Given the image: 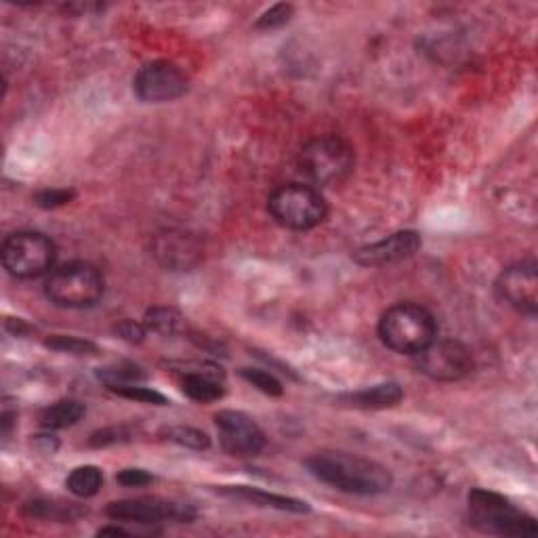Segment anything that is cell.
<instances>
[{
    "instance_id": "6da1fadb",
    "label": "cell",
    "mask_w": 538,
    "mask_h": 538,
    "mask_svg": "<svg viewBox=\"0 0 538 538\" xmlns=\"http://www.w3.org/2000/svg\"><path fill=\"white\" fill-rule=\"evenodd\" d=\"M305 467L316 480L345 494L377 496L393 486V475L385 465L354 452L320 450L309 454Z\"/></svg>"
},
{
    "instance_id": "7a4b0ae2",
    "label": "cell",
    "mask_w": 538,
    "mask_h": 538,
    "mask_svg": "<svg viewBox=\"0 0 538 538\" xmlns=\"http://www.w3.org/2000/svg\"><path fill=\"white\" fill-rule=\"evenodd\" d=\"M379 339L400 356H419L438 339V322L423 305L398 303L381 316Z\"/></svg>"
},
{
    "instance_id": "3957f363",
    "label": "cell",
    "mask_w": 538,
    "mask_h": 538,
    "mask_svg": "<svg viewBox=\"0 0 538 538\" xmlns=\"http://www.w3.org/2000/svg\"><path fill=\"white\" fill-rule=\"evenodd\" d=\"M469 524L484 534L526 538L536 536L538 526L532 515L515 507L503 494L473 488L467 496Z\"/></svg>"
},
{
    "instance_id": "277c9868",
    "label": "cell",
    "mask_w": 538,
    "mask_h": 538,
    "mask_svg": "<svg viewBox=\"0 0 538 538\" xmlns=\"http://www.w3.org/2000/svg\"><path fill=\"white\" fill-rule=\"evenodd\" d=\"M299 171L314 188H335L356 169V152L343 137L322 135L307 141L299 152Z\"/></svg>"
},
{
    "instance_id": "5b68a950",
    "label": "cell",
    "mask_w": 538,
    "mask_h": 538,
    "mask_svg": "<svg viewBox=\"0 0 538 538\" xmlns=\"http://www.w3.org/2000/svg\"><path fill=\"white\" fill-rule=\"evenodd\" d=\"M106 293V278L101 269L87 261H72L49 274L45 297L64 309H89Z\"/></svg>"
},
{
    "instance_id": "8992f818",
    "label": "cell",
    "mask_w": 538,
    "mask_h": 538,
    "mask_svg": "<svg viewBox=\"0 0 538 538\" xmlns=\"http://www.w3.org/2000/svg\"><path fill=\"white\" fill-rule=\"evenodd\" d=\"M267 211L286 230L309 232L326 221L328 202L314 185L286 183L269 196Z\"/></svg>"
},
{
    "instance_id": "52a82bcc",
    "label": "cell",
    "mask_w": 538,
    "mask_h": 538,
    "mask_svg": "<svg viewBox=\"0 0 538 538\" xmlns=\"http://www.w3.org/2000/svg\"><path fill=\"white\" fill-rule=\"evenodd\" d=\"M0 259L13 278L34 280L51 272L57 259V246L40 232H17L3 242Z\"/></svg>"
},
{
    "instance_id": "ba28073f",
    "label": "cell",
    "mask_w": 538,
    "mask_h": 538,
    "mask_svg": "<svg viewBox=\"0 0 538 538\" xmlns=\"http://www.w3.org/2000/svg\"><path fill=\"white\" fill-rule=\"evenodd\" d=\"M106 515L114 522L154 526L160 522L192 524L198 511L188 503L160 499V496H137V499L112 501L106 507Z\"/></svg>"
},
{
    "instance_id": "9c48e42d",
    "label": "cell",
    "mask_w": 538,
    "mask_h": 538,
    "mask_svg": "<svg viewBox=\"0 0 538 538\" xmlns=\"http://www.w3.org/2000/svg\"><path fill=\"white\" fill-rule=\"evenodd\" d=\"M417 368L433 381L457 383L473 372V356L461 341L436 339L417 356Z\"/></svg>"
},
{
    "instance_id": "30bf717a",
    "label": "cell",
    "mask_w": 538,
    "mask_h": 538,
    "mask_svg": "<svg viewBox=\"0 0 538 538\" xmlns=\"http://www.w3.org/2000/svg\"><path fill=\"white\" fill-rule=\"evenodd\" d=\"M150 253L169 272H192L204 261V244L190 230L167 227L152 236Z\"/></svg>"
},
{
    "instance_id": "8fae6325",
    "label": "cell",
    "mask_w": 538,
    "mask_h": 538,
    "mask_svg": "<svg viewBox=\"0 0 538 538\" xmlns=\"http://www.w3.org/2000/svg\"><path fill=\"white\" fill-rule=\"evenodd\" d=\"M190 80L185 72L169 59H156L143 66L135 80L133 91L143 103H169L188 93Z\"/></svg>"
},
{
    "instance_id": "7c38bea8",
    "label": "cell",
    "mask_w": 538,
    "mask_h": 538,
    "mask_svg": "<svg viewBox=\"0 0 538 538\" xmlns=\"http://www.w3.org/2000/svg\"><path fill=\"white\" fill-rule=\"evenodd\" d=\"M496 297L517 314L534 318L538 312V265L536 261H517L505 267L494 282Z\"/></svg>"
},
{
    "instance_id": "4fadbf2b",
    "label": "cell",
    "mask_w": 538,
    "mask_h": 538,
    "mask_svg": "<svg viewBox=\"0 0 538 538\" xmlns=\"http://www.w3.org/2000/svg\"><path fill=\"white\" fill-rule=\"evenodd\" d=\"M221 448L238 459H251L265 448V433L242 410H219L215 415Z\"/></svg>"
},
{
    "instance_id": "5bb4252c",
    "label": "cell",
    "mask_w": 538,
    "mask_h": 538,
    "mask_svg": "<svg viewBox=\"0 0 538 538\" xmlns=\"http://www.w3.org/2000/svg\"><path fill=\"white\" fill-rule=\"evenodd\" d=\"M421 244L423 240L419 232L402 230L379 242L360 246L358 251H354V255H351V259L362 267H385L415 257L421 251Z\"/></svg>"
},
{
    "instance_id": "9a60e30c",
    "label": "cell",
    "mask_w": 538,
    "mask_h": 538,
    "mask_svg": "<svg viewBox=\"0 0 538 538\" xmlns=\"http://www.w3.org/2000/svg\"><path fill=\"white\" fill-rule=\"evenodd\" d=\"M181 391L198 404H211L223 398V370L215 364H204L200 370H190L181 375Z\"/></svg>"
},
{
    "instance_id": "2e32d148",
    "label": "cell",
    "mask_w": 538,
    "mask_h": 538,
    "mask_svg": "<svg viewBox=\"0 0 538 538\" xmlns=\"http://www.w3.org/2000/svg\"><path fill=\"white\" fill-rule=\"evenodd\" d=\"M219 494L230 496V499L236 501H246L255 507H265V509H276L284 513H309L312 507H309L301 499H293V496H284V494H274V492H265L261 488L253 486H219Z\"/></svg>"
},
{
    "instance_id": "e0dca14e",
    "label": "cell",
    "mask_w": 538,
    "mask_h": 538,
    "mask_svg": "<svg viewBox=\"0 0 538 538\" xmlns=\"http://www.w3.org/2000/svg\"><path fill=\"white\" fill-rule=\"evenodd\" d=\"M339 400L345 406L358 408V410H387V408H396L404 400V389L400 383L387 381L381 385H372L358 391L343 393Z\"/></svg>"
},
{
    "instance_id": "ac0fdd59",
    "label": "cell",
    "mask_w": 538,
    "mask_h": 538,
    "mask_svg": "<svg viewBox=\"0 0 538 538\" xmlns=\"http://www.w3.org/2000/svg\"><path fill=\"white\" fill-rule=\"evenodd\" d=\"M24 515L32 520H45L57 524H74L82 515H87V509L78 503H66L57 499H34L24 505Z\"/></svg>"
},
{
    "instance_id": "d6986e66",
    "label": "cell",
    "mask_w": 538,
    "mask_h": 538,
    "mask_svg": "<svg viewBox=\"0 0 538 538\" xmlns=\"http://www.w3.org/2000/svg\"><path fill=\"white\" fill-rule=\"evenodd\" d=\"M87 415V408L78 400H57L49 404L47 408L40 410L38 423L47 431H59V429H68L74 427L76 423L82 421V417Z\"/></svg>"
},
{
    "instance_id": "ffe728a7",
    "label": "cell",
    "mask_w": 538,
    "mask_h": 538,
    "mask_svg": "<svg viewBox=\"0 0 538 538\" xmlns=\"http://www.w3.org/2000/svg\"><path fill=\"white\" fill-rule=\"evenodd\" d=\"M141 322H143V326L148 328V333H154L160 337H175L181 333L183 326H185V320L177 312V309L164 307V305L150 307Z\"/></svg>"
},
{
    "instance_id": "44dd1931",
    "label": "cell",
    "mask_w": 538,
    "mask_h": 538,
    "mask_svg": "<svg viewBox=\"0 0 538 538\" xmlns=\"http://www.w3.org/2000/svg\"><path fill=\"white\" fill-rule=\"evenodd\" d=\"M66 488L76 499H93L103 488V471L95 465L76 467L66 478Z\"/></svg>"
},
{
    "instance_id": "7402d4cb",
    "label": "cell",
    "mask_w": 538,
    "mask_h": 538,
    "mask_svg": "<svg viewBox=\"0 0 538 538\" xmlns=\"http://www.w3.org/2000/svg\"><path fill=\"white\" fill-rule=\"evenodd\" d=\"M146 377L148 375L143 372V368L139 364H133V362H116V364L103 366L97 370V379L106 387L141 383V381H146Z\"/></svg>"
},
{
    "instance_id": "603a6c76",
    "label": "cell",
    "mask_w": 538,
    "mask_h": 538,
    "mask_svg": "<svg viewBox=\"0 0 538 538\" xmlns=\"http://www.w3.org/2000/svg\"><path fill=\"white\" fill-rule=\"evenodd\" d=\"M164 440H169L181 448L190 450H209L211 448V438L209 433H204L202 429L188 427V425H173L162 431Z\"/></svg>"
},
{
    "instance_id": "cb8c5ba5",
    "label": "cell",
    "mask_w": 538,
    "mask_h": 538,
    "mask_svg": "<svg viewBox=\"0 0 538 538\" xmlns=\"http://www.w3.org/2000/svg\"><path fill=\"white\" fill-rule=\"evenodd\" d=\"M45 345L51 351H57V354H68V356H95L99 347L89 341V339H80L72 335H51Z\"/></svg>"
},
{
    "instance_id": "d4e9b609",
    "label": "cell",
    "mask_w": 538,
    "mask_h": 538,
    "mask_svg": "<svg viewBox=\"0 0 538 538\" xmlns=\"http://www.w3.org/2000/svg\"><path fill=\"white\" fill-rule=\"evenodd\" d=\"M112 393H116L118 398L139 402V404H154V406H167L169 400L162 396L160 391L152 387H143L139 383H129V385H112L108 387Z\"/></svg>"
},
{
    "instance_id": "484cf974",
    "label": "cell",
    "mask_w": 538,
    "mask_h": 538,
    "mask_svg": "<svg viewBox=\"0 0 538 538\" xmlns=\"http://www.w3.org/2000/svg\"><path fill=\"white\" fill-rule=\"evenodd\" d=\"M240 377L248 385H253L255 389H259L261 393H265V396L278 398V396H282V393H284L282 383L272 375V372H267V370H261V368H242L240 370Z\"/></svg>"
},
{
    "instance_id": "4316f807",
    "label": "cell",
    "mask_w": 538,
    "mask_h": 538,
    "mask_svg": "<svg viewBox=\"0 0 538 538\" xmlns=\"http://www.w3.org/2000/svg\"><path fill=\"white\" fill-rule=\"evenodd\" d=\"M74 198H76L74 190L51 188V190H40L38 194H34V204L43 211H55V209H61V206L70 204Z\"/></svg>"
},
{
    "instance_id": "83f0119b",
    "label": "cell",
    "mask_w": 538,
    "mask_h": 538,
    "mask_svg": "<svg viewBox=\"0 0 538 538\" xmlns=\"http://www.w3.org/2000/svg\"><path fill=\"white\" fill-rule=\"evenodd\" d=\"M295 15V7L293 5H286V3H280V5H274L269 11H265L259 19L255 28L257 30H276V28H282L286 26L288 22H291Z\"/></svg>"
},
{
    "instance_id": "f1b7e54d",
    "label": "cell",
    "mask_w": 538,
    "mask_h": 538,
    "mask_svg": "<svg viewBox=\"0 0 538 538\" xmlns=\"http://www.w3.org/2000/svg\"><path fill=\"white\" fill-rule=\"evenodd\" d=\"M114 333L127 343H143L148 337V328L143 326V322L135 320H122L114 326Z\"/></svg>"
},
{
    "instance_id": "f546056e",
    "label": "cell",
    "mask_w": 538,
    "mask_h": 538,
    "mask_svg": "<svg viewBox=\"0 0 538 538\" xmlns=\"http://www.w3.org/2000/svg\"><path fill=\"white\" fill-rule=\"evenodd\" d=\"M152 473H148L146 469H122L118 475H116V482L124 488H143L152 484Z\"/></svg>"
},
{
    "instance_id": "4dcf8cb0",
    "label": "cell",
    "mask_w": 538,
    "mask_h": 538,
    "mask_svg": "<svg viewBox=\"0 0 538 538\" xmlns=\"http://www.w3.org/2000/svg\"><path fill=\"white\" fill-rule=\"evenodd\" d=\"M129 438V431L127 427H112V429H101V431H95L89 444L93 448H103V446H110V444H118L122 440Z\"/></svg>"
},
{
    "instance_id": "1f68e13d",
    "label": "cell",
    "mask_w": 538,
    "mask_h": 538,
    "mask_svg": "<svg viewBox=\"0 0 538 538\" xmlns=\"http://www.w3.org/2000/svg\"><path fill=\"white\" fill-rule=\"evenodd\" d=\"M9 322H13L15 324V328L13 326H9L7 330H9V333L11 335H15V337H24V335H28L30 333V330H32V326L30 324H26L24 320H13V318H9Z\"/></svg>"
},
{
    "instance_id": "d6a6232c",
    "label": "cell",
    "mask_w": 538,
    "mask_h": 538,
    "mask_svg": "<svg viewBox=\"0 0 538 538\" xmlns=\"http://www.w3.org/2000/svg\"><path fill=\"white\" fill-rule=\"evenodd\" d=\"M13 419H15V412H11V410H3V436H5V440L11 436V425H13Z\"/></svg>"
},
{
    "instance_id": "836d02e7",
    "label": "cell",
    "mask_w": 538,
    "mask_h": 538,
    "mask_svg": "<svg viewBox=\"0 0 538 538\" xmlns=\"http://www.w3.org/2000/svg\"><path fill=\"white\" fill-rule=\"evenodd\" d=\"M99 536H131V532L129 530H124V528H116V526H108V528H101L99 532H97Z\"/></svg>"
}]
</instances>
